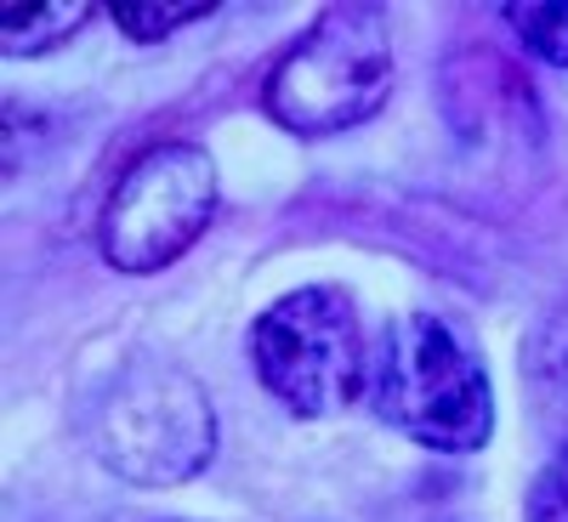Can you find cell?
I'll return each mask as SVG.
<instances>
[{"label": "cell", "mask_w": 568, "mask_h": 522, "mask_svg": "<svg viewBox=\"0 0 568 522\" xmlns=\"http://www.w3.org/2000/svg\"><path fill=\"white\" fill-rule=\"evenodd\" d=\"M114 12V23L131 34V40H165L171 29H182V23H200V18H211L216 7L211 0H194V7H109Z\"/></svg>", "instance_id": "9"}, {"label": "cell", "mask_w": 568, "mask_h": 522, "mask_svg": "<svg viewBox=\"0 0 568 522\" xmlns=\"http://www.w3.org/2000/svg\"><path fill=\"white\" fill-rule=\"evenodd\" d=\"M393 91V34L375 7H329L291 40L262 85V109L296 136H336L364 125Z\"/></svg>", "instance_id": "2"}, {"label": "cell", "mask_w": 568, "mask_h": 522, "mask_svg": "<svg viewBox=\"0 0 568 522\" xmlns=\"http://www.w3.org/2000/svg\"><path fill=\"white\" fill-rule=\"evenodd\" d=\"M91 443L131 483H187L216 454V409L176 364H136L109 387Z\"/></svg>", "instance_id": "3"}, {"label": "cell", "mask_w": 568, "mask_h": 522, "mask_svg": "<svg viewBox=\"0 0 568 522\" xmlns=\"http://www.w3.org/2000/svg\"><path fill=\"white\" fill-rule=\"evenodd\" d=\"M524 369H529L540 409L568 420V301L540 318V329L529 336V352H524Z\"/></svg>", "instance_id": "7"}, {"label": "cell", "mask_w": 568, "mask_h": 522, "mask_svg": "<svg viewBox=\"0 0 568 522\" xmlns=\"http://www.w3.org/2000/svg\"><path fill=\"white\" fill-rule=\"evenodd\" d=\"M91 18L85 0H52V7H0V45L12 58H40L63 45L69 34H80V23Z\"/></svg>", "instance_id": "6"}, {"label": "cell", "mask_w": 568, "mask_h": 522, "mask_svg": "<svg viewBox=\"0 0 568 522\" xmlns=\"http://www.w3.org/2000/svg\"><path fill=\"white\" fill-rule=\"evenodd\" d=\"M375 414L420 449L471 454L495 432L489 369L438 313L393 318L375 364Z\"/></svg>", "instance_id": "1"}, {"label": "cell", "mask_w": 568, "mask_h": 522, "mask_svg": "<svg viewBox=\"0 0 568 522\" xmlns=\"http://www.w3.org/2000/svg\"><path fill=\"white\" fill-rule=\"evenodd\" d=\"M529 522H568V443L540 465L529 489Z\"/></svg>", "instance_id": "10"}, {"label": "cell", "mask_w": 568, "mask_h": 522, "mask_svg": "<svg viewBox=\"0 0 568 522\" xmlns=\"http://www.w3.org/2000/svg\"><path fill=\"white\" fill-rule=\"evenodd\" d=\"M500 18L524 34L540 63L568 69V7H500Z\"/></svg>", "instance_id": "8"}, {"label": "cell", "mask_w": 568, "mask_h": 522, "mask_svg": "<svg viewBox=\"0 0 568 522\" xmlns=\"http://www.w3.org/2000/svg\"><path fill=\"white\" fill-rule=\"evenodd\" d=\"M251 364L262 387L291 414H342L364 392V341L358 313L342 290L307 284L273 301L251 329Z\"/></svg>", "instance_id": "4"}, {"label": "cell", "mask_w": 568, "mask_h": 522, "mask_svg": "<svg viewBox=\"0 0 568 522\" xmlns=\"http://www.w3.org/2000/svg\"><path fill=\"white\" fill-rule=\"evenodd\" d=\"M216 216V160L194 142H165L131 160L98 222V245L120 273H160Z\"/></svg>", "instance_id": "5"}]
</instances>
